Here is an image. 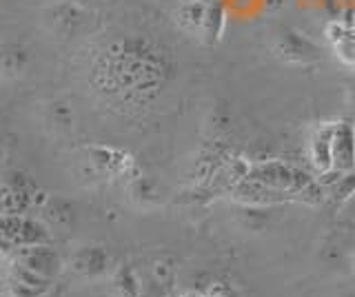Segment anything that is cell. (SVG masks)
Returning <instances> with one entry per match:
<instances>
[{
	"label": "cell",
	"instance_id": "6da1fadb",
	"mask_svg": "<svg viewBox=\"0 0 355 297\" xmlns=\"http://www.w3.org/2000/svg\"><path fill=\"white\" fill-rule=\"evenodd\" d=\"M178 78L173 49L144 36H122L98 51L92 62V87L107 102L142 111Z\"/></svg>",
	"mask_w": 355,
	"mask_h": 297
},
{
	"label": "cell",
	"instance_id": "7a4b0ae2",
	"mask_svg": "<svg viewBox=\"0 0 355 297\" xmlns=\"http://www.w3.org/2000/svg\"><path fill=\"white\" fill-rule=\"evenodd\" d=\"M271 49L282 62L295 64V67H311V64H318L324 58V51L315 40H311L295 27L286 25L273 31Z\"/></svg>",
	"mask_w": 355,
	"mask_h": 297
},
{
	"label": "cell",
	"instance_id": "3957f363",
	"mask_svg": "<svg viewBox=\"0 0 355 297\" xmlns=\"http://www.w3.org/2000/svg\"><path fill=\"white\" fill-rule=\"evenodd\" d=\"M331 156H333V171L347 173L355 169V125L349 118L338 120L333 125Z\"/></svg>",
	"mask_w": 355,
	"mask_h": 297
},
{
	"label": "cell",
	"instance_id": "277c9868",
	"mask_svg": "<svg viewBox=\"0 0 355 297\" xmlns=\"http://www.w3.org/2000/svg\"><path fill=\"white\" fill-rule=\"evenodd\" d=\"M69 269L76 275H80V278H89V280L105 278L107 273H111V255L103 246L87 244L78 249L69 258Z\"/></svg>",
	"mask_w": 355,
	"mask_h": 297
},
{
	"label": "cell",
	"instance_id": "5b68a950",
	"mask_svg": "<svg viewBox=\"0 0 355 297\" xmlns=\"http://www.w3.org/2000/svg\"><path fill=\"white\" fill-rule=\"evenodd\" d=\"M3 235L11 242L14 246H36V244H49L51 235L47 233L40 222L22 215H7V224Z\"/></svg>",
	"mask_w": 355,
	"mask_h": 297
},
{
	"label": "cell",
	"instance_id": "8992f818",
	"mask_svg": "<svg viewBox=\"0 0 355 297\" xmlns=\"http://www.w3.org/2000/svg\"><path fill=\"white\" fill-rule=\"evenodd\" d=\"M20 264L29 271L42 275V278L53 280L62 271V260L49 244H36V246H22Z\"/></svg>",
	"mask_w": 355,
	"mask_h": 297
},
{
	"label": "cell",
	"instance_id": "52a82bcc",
	"mask_svg": "<svg viewBox=\"0 0 355 297\" xmlns=\"http://www.w3.org/2000/svg\"><path fill=\"white\" fill-rule=\"evenodd\" d=\"M333 125L336 123H324L313 129L309 142H306V153L309 160L313 164V169L322 175L333 169V156H331V142H333Z\"/></svg>",
	"mask_w": 355,
	"mask_h": 297
},
{
	"label": "cell",
	"instance_id": "ba28073f",
	"mask_svg": "<svg viewBox=\"0 0 355 297\" xmlns=\"http://www.w3.org/2000/svg\"><path fill=\"white\" fill-rule=\"evenodd\" d=\"M209 3L211 0H180L173 12V20H175L178 29L184 31L187 36L200 38Z\"/></svg>",
	"mask_w": 355,
	"mask_h": 297
},
{
	"label": "cell",
	"instance_id": "9c48e42d",
	"mask_svg": "<svg viewBox=\"0 0 355 297\" xmlns=\"http://www.w3.org/2000/svg\"><path fill=\"white\" fill-rule=\"evenodd\" d=\"M227 27V7L222 0H211L207 5V14H205V23H202V34L200 40L205 42L207 47H216L222 40Z\"/></svg>",
	"mask_w": 355,
	"mask_h": 297
},
{
	"label": "cell",
	"instance_id": "30bf717a",
	"mask_svg": "<svg viewBox=\"0 0 355 297\" xmlns=\"http://www.w3.org/2000/svg\"><path fill=\"white\" fill-rule=\"evenodd\" d=\"M92 162L100 171H105L109 175H122L129 173L133 162L127 153H120L116 149H107V147H96L92 149Z\"/></svg>",
	"mask_w": 355,
	"mask_h": 297
},
{
	"label": "cell",
	"instance_id": "8fae6325",
	"mask_svg": "<svg viewBox=\"0 0 355 297\" xmlns=\"http://www.w3.org/2000/svg\"><path fill=\"white\" fill-rule=\"evenodd\" d=\"M51 23H53V29L58 31V34H62V36H71V34H76V31L80 29L83 23H85V7L76 5V3H71V0H69L67 5L53 9Z\"/></svg>",
	"mask_w": 355,
	"mask_h": 297
},
{
	"label": "cell",
	"instance_id": "7c38bea8",
	"mask_svg": "<svg viewBox=\"0 0 355 297\" xmlns=\"http://www.w3.org/2000/svg\"><path fill=\"white\" fill-rule=\"evenodd\" d=\"M111 284H114V291L118 297H144L142 284L138 280L136 271H133L129 264H120L118 269H114V273H111Z\"/></svg>",
	"mask_w": 355,
	"mask_h": 297
},
{
	"label": "cell",
	"instance_id": "4fadbf2b",
	"mask_svg": "<svg viewBox=\"0 0 355 297\" xmlns=\"http://www.w3.org/2000/svg\"><path fill=\"white\" fill-rule=\"evenodd\" d=\"M27 67V53L16 45L0 47V75L3 78H18Z\"/></svg>",
	"mask_w": 355,
	"mask_h": 297
},
{
	"label": "cell",
	"instance_id": "5bb4252c",
	"mask_svg": "<svg viewBox=\"0 0 355 297\" xmlns=\"http://www.w3.org/2000/svg\"><path fill=\"white\" fill-rule=\"evenodd\" d=\"M173 273H175V267L166 255H158L149 262V280L155 291L164 293V289H169L173 282Z\"/></svg>",
	"mask_w": 355,
	"mask_h": 297
},
{
	"label": "cell",
	"instance_id": "9a60e30c",
	"mask_svg": "<svg viewBox=\"0 0 355 297\" xmlns=\"http://www.w3.org/2000/svg\"><path fill=\"white\" fill-rule=\"evenodd\" d=\"M42 213L55 226H69L73 222V204L62 197H47V202L42 204Z\"/></svg>",
	"mask_w": 355,
	"mask_h": 297
},
{
	"label": "cell",
	"instance_id": "2e32d148",
	"mask_svg": "<svg viewBox=\"0 0 355 297\" xmlns=\"http://www.w3.org/2000/svg\"><path fill=\"white\" fill-rule=\"evenodd\" d=\"M331 47H333V51H336L338 60L355 71V23H347L342 38Z\"/></svg>",
	"mask_w": 355,
	"mask_h": 297
},
{
	"label": "cell",
	"instance_id": "e0dca14e",
	"mask_svg": "<svg viewBox=\"0 0 355 297\" xmlns=\"http://www.w3.org/2000/svg\"><path fill=\"white\" fill-rule=\"evenodd\" d=\"M131 195H133V200H138L142 204L158 200V193H155V184L149 178H142V175L131 182Z\"/></svg>",
	"mask_w": 355,
	"mask_h": 297
},
{
	"label": "cell",
	"instance_id": "ac0fdd59",
	"mask_svg": "<svg viewBox=\"0 0 355 297\" xmlns=\"http://www.w3.org/2000/svg\"><path fill=\"white\" fill-rule=\"evenodd\" d=\"M9 291H11V297H44L49 291V286H33V284L9 278Z\"/></svg>",
	"mask_w": 355,
	"mask_h": 297
},
{
	"label": "cell",
	"instance_id": "d6986e66",
	"mask_svg": "<svg viewBox=\"0 0 355 297\" xmlns=\"http://www.w3.org/2000/svg\"><path fill=\"white\" fill-rule=\"evenodd\" d=\"M51 123L55 129H69L71 127V111L62 105H53L51 107Z\"/></svg>",
	"mask_w": 355,
	"mask_h": 297
},
{
	"label": "cell",
	"instance_id": "ffe728a7",
	"mask_svg": "<svg viewBox=\"0 0 355 297\" xmlns=\"http://www.w3.org/2000/svg\"><path fill=\"white\" fill-rule=\"evenodd\" d=\"M347 105H349V120L355 125V82L349 84L347 91Z\"/></svg>",
	"mask_w": 355,
	"mask_h": 297
},
{
	"label": "cell",
	"instance_id": "44dd1931",
	"mask_svg": "<svg viewBox=\"0 0 355 297\" xmlns=\"http://www.w3.org/2000/svg\"><path fill=\"white\" fill-rule=\"evenodd\" d=\"M71 3L80 5V7H87V5H94V3H100V0H71Z\"/></svg>",
	"mask_w": 355,
	"mask_h": 297
},
{
	"label": "cell",
	"instance_id": "7402d4cb",
	"mask_svg": "<svg viewBox=\"0 0 355 297\" xmlns=\"http://www.w3.org/2000/svg\"><path fill=\"white\" fill-rule=\"evenodd\" d=\"M182 297H207V293H200V291H187V293H182Z\"/></svg>",
	"mask_w": 355,
	"mask_h": 297
},
{
	"label": "cell",
	"instance_id": "603a6c76",
	"mask_svg": "<svg viewBox=\"0 0 355 297\" xmlns=\"http://www.w3.org/2000/svg\"><path fill=\"white\" fill-rule=\"evenodd\" d=\"M266 7H269V9H277V7H282V0H266Z\"/></svg>",
	"mask_w": 355,
	"mask_h": 297
},
{
	"label": "cell",
	"instance_id": "cb8c5ba5",
	"mask_svg": "<svg viewBox=\"0 0 355 297\" xmlns=\"http://www.w3.org/2000/svg\"><path fill=\"white\" fill-rule=\"evenodd\" d=\"M5 224H7V215H5V213H0V233L5 231Z\"/></svg>",
	"mask_w": 355,
	"mask_h": 297
},
{
	"label": "cell",
	"instance_id": "d4e9b609",
	"mask_svg": "<svg viewBox=\"0 0 355 297\" xmlns=\"http://www.w3.org/2000/svg\"><path fill=\"white\" fill-rule=\"evenodd\" d=\"M0 158H3V147H0Z\"/></svg>",
	"mask_w": 355,
	"mask_h": 297
},
{
	"label": "cell",
	"instance_id": "484cf974",
	"mask_svg": "<svg viewBox=\"0 0 355 297\" xmlns=\"http://www.w3.org/2000/svg\"><path fill=\"white\" fill-rule=\"evenodd\" d=\"M353 264H355V251H353Z\"/></svg>",
	"mask_w": 355,
	"mask_h": 297
}]
</instances>
